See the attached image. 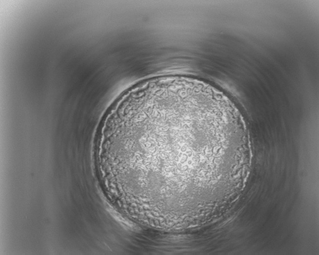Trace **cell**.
<instances>
[{
  "label": "cell",
  "instance_id": "6da1fadb",
  "mask_svg": "<svg viewBox=\"0 0 319 255\" xmlns=\"http://www.w3.org/2000/svg\"><path fill=\"white\" fill-rule=\"evenodd\" d=\"M243 127L232 105L201 80L176 76L143 83L123 97L110 121L121 196L156 220L201 219L202 192L232 177Z\"/></svg>",
  "mask_w": 319,
  "mask_h": 255
}]
</instances>
